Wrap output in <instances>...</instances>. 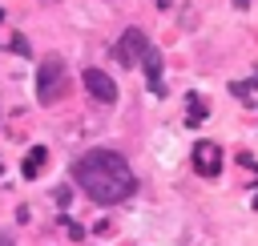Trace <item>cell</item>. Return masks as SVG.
Masks as SVG:
<instances>
[{
  "label": "cell",
  "instance_id": "1",
  "mask_svg": "<svg viewBox=\"0 0 258 246\" xmlns=\"http://www.w3.org/2000/svg\"><path fill=\"white\" fill-rule=\"evenodd\" d=\"M73 181L101 206H117L137 190V177L129 169V161L113 149H89L73 161Z\"/></svg>",
  "mask_w": 258,
  "mask_h": 246
},
{
  "label": "cell",
  "instance_id": "2",
  "mask_svg": "<svg viewBox=\"0 0 258 246\" xmlns=\"http://www.w3.org/2000/svg\"><path fill=\"white\" fill-rule=\"evenodd\" d=\"M64 89H69V77H64V56L48 52V56L40 60V69H36V101H40V105H52L56 97H64Z\"/></svg>",
  "mask_w": 258,
  "mask_h": 246
},
{
  "label": "cell",
  "instance_id": "3",
  "mask_svg": "<svg viewBox=\"0 0 258 246\" xmlns=\"http://www.w3.org/2000/svg\"><path fill=\"white\" fill-rule=\"evenodd\" d=\"M145 48H149V36H145L141 28H125L113 52H117V60H121V65H137V60L145 56Z\"/></svg>",
  "mask_w": 258,
  "mask_h": 246
},
{
  "label": "cell",
  "instance_id": "4",
  "mask_svg": "<svg viewBox=\"0 0 258 246\" xmlns=\"http://www.w3.org/2000/svg\"><path fill=\"white\" fill-rule=\"evenodd\" d=\"M85 89H89L101 105H113V101H117V85H113V77L101 73V69H85Z\"/></svg>",
  "mask_w": 258,
  "mask_h": 246
},
{
  "label": "cell",
  "instance_id": "5",
  "mask_svg": "<svg viewBox=\"0 0 258 246\" xmlns=\"http://www.w3.org/2000/svg\"><path fill=\"white\" fill-rule=\"evenodd\" d=\"M194 169H198L202 177H214V173L222 169V149H218L214 141H198V145H194Z\"/></svg>",
  "mask_w": 258,
  "mask_h": 246
},
{
  "label": "cell",
  "instance_id": "6",
  "mask_svg": "<svg viewBox=\"0 0 258 246\" xmlns=\"http://www.w3.org/2000/svg\"><path fill=\"white\" fill-rule=\"evenodd\" d=\"M141 65H145V77H149V89L153 93H161V52L149 44L145 48V56H141Z\"/></svg>",
  "mask_w": 258,
  "mask_h": 246
},
{
  "label": "cell",
  "instance_id": "7",
  "mask_svg": "<svg viewBox=\"0 0 258 246\" xmlns=\"http://www.w3.org/2000/svg\"><path fill=\"white\" fill-rule=\"evenodd\" d=\"M44 161H48V149H44V145L28 149V153H24V165H20V169H24V177H36V173L44 169Z\"/></svg>",
  "mask_w": 258,
  "mask_h": 246
},
{
  "label": "cell",
  "instance_id": "8",
  "mask_svg": "<svg viewBox=\"0 0 258 246\" xmlns=\"http://www.w3.org/2000/svg\"><path fill=\"white\" fill-rule=\"evenodd\" d=\"M185 117H189V125H198V121L206 117V105H202L198 97H189V113H185Z\"/></svg>",
  "mask_w": 258,
  "mask_h": 246
},
{
  "label": "cell",
  "instance_id": "9",
  "mask_svg": "<svg viewBox=\"0 0 258 246\" xmlns=\"http://www.w3.org/2000/svg\"><path fill=\"white\" fill-rule=\"evenodd\" d=\"M0 246H16V242H12V234H0Z\"/></svg>",
  "mask_w": 258,
  "mask_h": 246
},
{
  "label": "cell",
  "instance_id": "10",
  "mask_svg": "<svg viewBox=\"0 0 258 246\" xmlns=\"http://www.w3.org/2000/svg\"><path fill=\"white\" fill-rule=\"evenodd\" d=\"M250 85H254V89H258V73H254V77H250ZM250 85H246V89H250Z\"/></svg>",
  "mask_w": 258,
  "mask_h": 246
},
{
  "label": "cell",
  "instance_id": "11",
  "mask_svg": "<svg viewBox=\"0 0 258 246\" xmlns=\"http://www.w3.org/2000/svg\"><path fill=\"white\" fill-rule=\"evenodd\" d=\"M254 206H258V202H254Z\"/></svg>",
  "mask_w": 258,
  "mask_h": 246
},
{
  "label": "cell",
  "instance_id": "12",
  "mask_svg": "<svg viewBox=\"0 0 258 246\" xmlns=\"http://www.w3.org/2000/svg\"><path fill=\"white\" fill-rule=\"evenodd\" d=\"M0 16H4V12H0Z\"/></svg>",
  "mask_w": 258,
  "mask_h": 246
}]
</instances>
